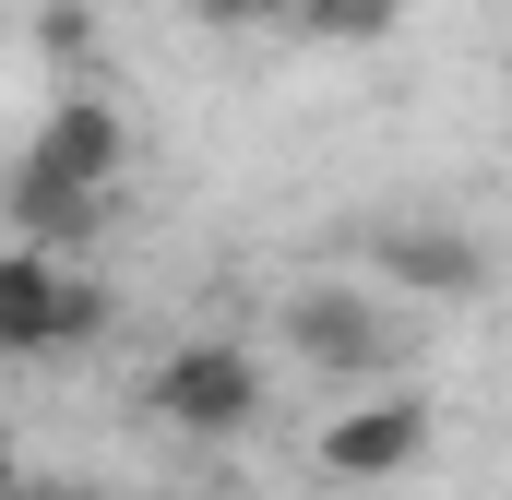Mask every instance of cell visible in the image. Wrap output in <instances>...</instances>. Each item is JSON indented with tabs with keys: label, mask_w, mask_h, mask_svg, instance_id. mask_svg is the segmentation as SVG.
<instances>
[{
	"label": "cell",
	"mask_w": 512,
	"mask_h": 500,
	"mask_svg": "<svg viewBox=\"0 0 512 500\" xmlns=\"http://www.w3.org/2000/svg\"><path fill=\"white\" fill-rule=\"evenodd\" d=\"M274 334H286L298 370L370 381V393H393V370H405V310H393L382 286H298Z\"/></svg>",
	"instance_id": "1"
},
{
	"label": "cell",
	"mask_w": 512,
	"mask_h": 500,
	"mask_svg": "<svg viewBox=\"0 0 512 500\" xmlns=\"http://www.w3.org/2000/svg\"><path fill=\"white\" fill-rule=\"evenodd\" d=\"M84 334H108V286L12 239L0 250V358H72Z\"/></svg>",
	"instance_id": "2"
},
{
	"label": "cell",
	"mask_w": 512,
	"mask_h": 500,
	"mask_svg": "<svg viewBox=\"0 0 512 500\" xmlns=\"http://www.w3.org/2000/svg\"><path fill=\"white\" fill-rule=\"evenodd\" d=\"M143 405H155L167 429H191V441H239V429L262 417V358H251V346H227V334H191V346L155 358Z\"/></svg>",
	"instance_id": "3"
},
{
	"label": "cell",
	"mask_w": 512,
	"mask_h": 500,
	"mask_svg": "<svg viewBox=\"0 0 512 500\" xmlns=\"http://www.w3.org/2000/svg\"><path fill=\"white\" fill-rule=\"evenodd\" d=\"M370 286L382 298H489V250L441 215H405V227L370 239Z\"/></svg>",
	"instance_id": "4"
},
{
	"label": "cell",
	"mask_w": 512,
	"mask_h": 500,
	"mask_svg": "<svg viewBox=\"0 0 512 500\" xmlns=\"http://www.w3.org/2000/svg\"><path fill=\"white\" fill-rule=\"evenodd\" d=\"M429 453V405L393 381V393H358L334 429H322V477H346V489H370V477H405Z\"/></svg>",
	"instance_id": "5"
},
{
	"label": "cell",
	"mask_w": 512,
	"mask_h": 500,
	"mask_svg": "<svg viewBox=\"0 0 512 500\" xmlns=\"http://www.w3.org/2000/svg\"><path fill=\"white\" fill-rule=\"evenodd\" d=\"M120 155H131V120L108 108V96H84V84L36 120V143H24V167H36V179H72V191H108Z\"/></svg>",
	"instance_id": "6"
},
{
	"label": "cell",
	"mask_w": 512,
	"mask_h": 500,
	"mask_svg": "<svg viewBox=\"0 0 512 500\" xmlns=\"http://www.w3.org/2000/svg\"><path fill=\"white\" fill-rule=\"evenodd\" d=\"M0 215H12V239L24 250H84L96 227H108V191H72V179H36V167H12V191H0Z\"/></svg>",
	"instance_id": "7"
},
{
	"label": "cell",
	"mask_w": 512,
	"mask_h": 500,
	"mask_svg": "<svg viewBox=\"0 0 512 500\" xmlns=\"http://www.w3.org/2000/svg\"><path fill=\"white\" fill-rule=\"evenodd\" d=\"M405 24V0H298V36H322V48H370Z\"/></svg>",
	"instance_id": "8"
},
{
	"label": "cell",
	"mask_w": 512,
	"mask_h": 500,
	"mask_svg": "<svg viewBox=\"0 0 512 500\" xmlns=\"http://www.w3.org/2000/svg\"><path fill=\"white\" fill-rule=\"evenodd\" d=\"M191 24H215V36H262V24H298V0H191Z\"/></svg>",
	"instance_id": "9"
},
{
	"label": "cell",
	"mask_w": 512,
	"mask_h": 500,
	"mask_svg": "<svg viewBox=\"0 0 512 500\" xmlns=\"http://www.w3.org/2000/svg\"><path fill=\"white\" fill-rule=\"evenodd\" d=\"M36 48H48V60H60V72H72V60H84V48H96V24H84V0H60V12H48V24H36Z\"/></svg>",
	"instance_id": "10"
},
{
	"label": "cell",
	"mask_w": 512,
	"mask_h": 500,
	"mask_svg": "<svg viewBox=\"0 0 512 500\" xmlns=\"http://www.w3.org/2000/svg\"><path fill=\"white\" fill-rule=\"evenodd\" d=\"M0 500H12V429H0Z\"/></svg>",
	"instance_id": "11"
},
{
	"label": "cell",
	"mask_w": 512,
	"mask_h": 500,
	"mask_svg": "<svg viewBox=\"0 0 512 500\" xmlns=\"http://www.w3.org/2000/svg\"><path fill=\"white\" fill-rule=\"evenodd\" d=\"M12 500H84V489H12Z\"/></svg>",
	"instance_id": "12"
}]
</instances>
